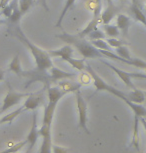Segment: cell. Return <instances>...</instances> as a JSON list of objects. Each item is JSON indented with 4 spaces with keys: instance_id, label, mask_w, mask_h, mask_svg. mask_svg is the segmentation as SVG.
<instances>
[{
    "instance_id": "cell-1",
    "label": "cell",
    "mask_w": 146,
    "mask_h": 153,
    "mask_svg": "<svg viewBox=\"0 0 146 153\" xmlns=\"http://www.w3.org/2000/svg\"><path fill=\"white\" fill-rule=\"evenodd\" d=\"M7 32L11 34V35H13L14 37H16L20 42H22L28 48V50L31 52L34 60H35L36 70L47 71L50 70L54 66L52 60H51L52 57L49 55V52L38 47L30 39H28L26 35L23 33V31L21 30V28H20L19 23H16V24L11 23V25L8 26Z\"/></svg>"
},
{
    "instance_id": "cell-2",
    "label": "cell",
    "mask_w": 146,
    "mask_h": 153,
    "mask_svg": "<svg viewBox=\"0 0 146 153\" xmlns=\"http://www.w3.org/2000/svg\"><path fill=\"white\" fill-rule=\"evenodd\" d=\"M57 38L61 39L62 41L68 43L71 46H74L77 50L79 51L80 54L83 56V58H103L102 53L100 52L99 49L88 42L85 38H80L77 35H71V34L63 32L62 34L56 35Z\"/></svg>"
},
{
    "instance_id": "cell-3",
    "label": "cell",
    "mask_w": 146,
    "mask_h": 153,
    "mask_svg": "<svg viewBox=\"0 0 146 153\" xmlns=\"http://www.w3.org/2000/svg\"><path fill=\"white\" fill-rule=\"evenodd\" d=\"M85 70L87 72H89V74L91 75V77H92V81H93V85L94 87H95V92H99V91H107L108 93H111L114 96L120 98L121 100H123L124 102H126L129 99L127 98L126 96V93H123L122 91L118 90L117 88L113 87V86L109 85L108 83H106L103 80L101 77L99 76L98 74L96 73L95 71H94V69L91 67L89 64L86 65V68H85Z\"/></svg>"
},
{
    "instance_id": "cell-4",
    "label": "cell",
    "mask_w": 146,
    "mask_h": 153,
    "mask_svg": "<svg viewBox=\"0 0 146 153\" xmlns=\"http://www.w3.org/2000/svg\"><path fill=\"white\" fill-rule=\"evenodd\" d=\"M76 94V105H77V112H78V126L81 128L85 133L90 134L87 127V103L82 97L81 93L78 90L75 92Z\"/></svg>"
},
{
    "instance_id": "cell-5",
    "label": "cell",
    "mask_w": 146,
    "mask_h": 153,
    "mask_svg": "<svg viewBox=\"0 0 146 153\" xmlns=\"http://www.w3.org/2000/svg\"><path fill=\"white\" fill-rule=\"evenodd\" d=\"M31 93H21V92L14 91L12 88L9 86V90L7 91V94L5 95L3 102H2V106L0 108V113H3L14 105H17L21 100L24 98H27Z\"/></svg>"
},
{
    "instance_id": "cell-6",
    "label": "cell",
    "mask_w": 146,
    "mask_h": 153,
    "mask_svg": "<svg viewBox=\"0 0 146 153\" xmlns=\"http://www.w3.org/2000/svg\"><path fill=\"white\" fill-rule=\"evenodd\" d=\"M44 96L42 92H33L26 98L23 108L24 111H35L40 105L43 104Z\"/></svg>"
},
{
    "instance_id": "cell-7",
    "label": "cell",
    "mask_w": 146,
    "mask_h": 153,
    "mask_svg": "<svg viewBox=\"0 0 146 153\" xmlns=\"http://www.w3.org/2000/svg\"><path fill=\"white\" fill-rule=\"evenodd\" d=\"M100 61H101L103 64L106 65L107 67H109L112 71L115 72L117 76H118L119 78L122 80L123 83H124V84L126 85L127 87H129L131 89H135V86H134V84L132 83V80H131V78H132V77L130 76V72L123 71V70H121V69H119V68L115 67V66H113L112 64H111V63L105 61V60H103L102 58L100 59Z\"/></svg>"
},
{
    "instance_id": "cell-8",
    "label": "cell",
    "mask_w": 146,
    "mask_h": 153,
    "mask_svg": "<svg viewBox=\"0 0 146 153\" xmlns=\"http://www.w3.org/2000/svg\"><path fill=\"white\" fill-rule=\"evenodd\" d=\"M40 136L39 134V128L37 126V112L34 111L33 113V120H32V126H31V129L29 131V134L27 136V144H29V149H28L27 153L30 151L31 149L33 148L34 145L37 142V139Z\"/></svg>"
},
{
    "instance_id": "cell-9",
    "label": "cell",
    "mask_w": 146,
    "mask_h": 153,
    "mask_svg": "<svg viewBox=\"0 0 146 153\" xmlns=\"http://www.w3.org/2000/svg\"><path fill=\"white\" fill-rule=\"evenodd\" d=\"M118 7L115 6L114 3L106 4L104 11L101 13V23L102 24H109L114 17L118 15Z\"/></svg>"
},
{
    "instance_id": "cell-10",
    "label": "cell",
    "mask_w": 146,
    "mask_h": 153,
    "mask_svg": "<svg viewBox=\"0 0 146 153\" xmlns=\"http://www.w3.org/2000/svg\"><path fill=\"white\" fill-rule=\"evenodd\" d=\"M73 48L71 45H65L63 47L59 48V49H56V50H49V55L51 57H60L62 60L66 59V58H69V57H72V54H73Z\"/></svg>"
},
{
    "instance_id": "cell-11",
    "label": "cell",
    "mask_w": 146,
    "mask_h": 153,
    "mask_svg": "<svg viewBox=\"0 0 146 153\" xmlns=\"http://www.w3.org/2000/svg\"><path fill=\"white\" fill-rule=\"evenodd\" d=\"M99 23H101V15H93L92 19L90 20V22L88 23L87 26L82 31H80L78 34H76V35L80 37V38H85L90 32L97 29V26H98Z\"/></svg>"
},
{
    "instance_id": "cell-12",
    "label": "cell",
    "mask_w": 146,
    "mask_h": 153,
    "mask_svg": "<svg viewBox=\"0 0 146 153\" xmlns=\"http://www.w3.org/2000/svg\"><path fill=\"white\" fill-rule=\"evenodd\" d=\"M130 12H131V14H132V17L136 20V21L142 23L143 25L145 24L146 15L141 10L140 4L137 0H132V3H131V6H130Z\"/></svg>"
},
{
    "instance_id": "cell-13",
    "label": "cell",
    "mask_w": 146,
    "mask_h": 153,
    "mask_svg": "<svg viewBox=\"0 0 146 153\" xmlns=\"http://www.w3.org/2000/svg\"><path fill=\"white\" fill-rule=\"evenodd\" d=\"M50 75L52 77L53 82L59 81V80H65V79H69V78H73L75 77V73H70V72H66L63 70H60L59 68L53 66L52 68L50 69Z\"/></svg>"
},
{
    "instance_id": "cell-14",
    "label": "cell",
    "mask_w": 146,
    "mask_h": 153,
    "mask_svg": "<svg viewBox=\"0 0 146 153\" xmlns=\"http://www.w3.org/2000/svg\"><path fill=\"white\" fill-rule=\"evenodd\" d=\"M131 21L130 18L125 14H118L116 17V25L119 28V30L121 31L123 35H127L128 30H129Z\"/></svg>"
},
{
    "instance_id": "cell-15",
    "label": "cell",
    "mask_w": 146,
    "mask_h": 153,
    "mask_svg": "<svg viewBox=\"0 0 146 153\" xmlns=\"http://www.w3.org/2000/svg\"><path fill=\"white\" fill-rule=\"evenodd\" d=\"M126 96L131 102L138 103V104H142L143 102H145L144 91L139 90V89H136V88L133 89V91L126 93Z\"/></svg>"
},
{
    "instance_id": "cell-16",
    "label": "cell",
    "mask_w": 146,
    "mask_h": 153,
    "mask_svg": "<svg viewBox=\"0 0 146 153\" xmlns=\"http://www.w3.org/2000/svg\"><path fill=\"white\" fill-rule=\"evenodd\" d=\"M125 103H126V104L131 108V110L133 111L134 116H135V117H138V118H141V117L146 118V109H145V107H143L141 104L131 102L130 100L126 101Z\"/></svg>"
},
{
    "instance_id": "cell-17",
    "label": "cell",
    "mask_w": 146,
    "mask_h": 153,
    "mask_svg": "<svg viewBox=\"0 0 146 153\" xmlns=\"http://www.w3.org/2000/svg\"><path fill=\"white\" fill-rule=\"evenodd\" d=\"M22 112H24L23 106H22V107L17 108L16 110L10 112V113L4 115V116L2 117L1 119H0V124H2V123H9V124H11V123H12V121L15 119V118L18 116V115L21 114Z\"/></svg>"
},
{
    "instance_id": "cell-18",
    "label": "cell",
    "mask_w": 146,
    "mask_h": 153,
    "mask_svg": "<svg viewBox=\"0 0 146 153\" xmlns=\"http://www.w3.org/2000/svg\"><path fill=\"white\" fill-rule=\"evenodd\" d=\"M58 86L61 89L66 92V93H70V92H77L81 87V84L75 82H69V81H63L59 83Z\"/></svg>"
},
{
    "instance_id": "cell-19",
    "label": "cell",
    "mask_w": 146,
    "mask_h": 153,
    "mask_svg": "<svg viewBox=\"0 0 146 153\" xmlns=\"http://www.w3.org/2000/svg\"><path fill=\"white\" fill-rule=\"evenodd\" d=\"M64 61L67 62L68 64L71 65L74 69H76V70H78V71H83L86 68V64H85L84 59H75V58H72V57H69V58L65 59Z\"/></svg>"
},
{
    "instance_id": "cell-20",
    "label": "cell",
    "mask_w": 146,
    "mask_h": 153,
    "mask_svg": "<svg viewBox=\"0 0 146 153\" xmlns=\"http://www.w3.org/2000/svg\"><path fill=\"white\" fill-rule=\"evenodd\" d=\"M103 30H104L105 35L111 38H116L119 36L120 30L117 27V25H111V24H103Z\"/></svg>"
},
{
    "instance_id": "cell-21",
    "label": "cell",
    "mask_w": 146,
    "mask_h": 153,
    "mask_svg": "<svg viewBox=\"0 0 146 153\" xmlns=\"http://www.w3.org/2000/svg\"><path fill=\"white\" fill-rule=\"evenodd\" d=\"M9 71L13 72L17 75H20L22 72V67H21V63H20L19 59V54L17 53L15 56L13 57V59L11 60L10 64H9Z\"/></svg>"
},
{
    "instance_id": "cell-22",
    "label": "cell",
    "mask_w": 146,
    "mask_h": 153,
    "mask_svg": "<svg viewBox=\"0 0 146 153\" xmlns=\"http://www.w3.org/2000/svg\"><path fill=\"white\" fill-rule=\"evenodd\" d=\"M139 121L140 118L134 116V127H133V138L132 145H134L136 149H139Z\"/></svg>"
},
{
    "instance_id": "cell-23",
    "label": "cell",
    "mask_w": 146,
    "mask_h": 153,
    "mask_svg": "<svg viewBox=\"0 0 146 153\" xmlns=\"http://www.w3.org/2000/svg\"><path fill=\"white\" fill-rule=\"evenodd\" d=\"M75 1H76V0H66V2H65V5H64V7H63V9H62L61 13H60V15H59V18H58V20H57V22H56V24H55L56 27H60V25H61L62 21H63L64 16L66 15L67 11L73 6V4L75 3Z\"/></svg>"
},
{
    "instance_id": "cell-24",
    "label": "cell",
    "mask_w": 146,
    "mask_h": 153,
    "mask_svg": "<svg viewBox=\"0 0 146 153\" xmlns=\"http://www.w3.org/2000/svg\"><path fill=\"white\" fill-rule=\"evenodd\" d=\"M33 4H34V0H19L18 6L22 16L25 15L29 11L30 8L33 6Z\"/></svg>"
},
{
    "instance_id": "cell-25",
    "label": "cell",
    "mask_w": 146,
    "mask_h": 153,
    "mask_svg": "<svg viewBox=\"0 0 146 153\" xmlns=\"http://www.w3.org/2000/svg\"><path fill=\"white\" fill-rule=\"evenodd\" d=\"M90 43L92 44L94 47H96L99 50H106V51H112V49L108 43L106 42V40L104 39H97V40H91Z\"/></svg>"
},
{
    "instance_id": "cell-26",
    "label": "cell",
    "mask_w": 146,
    "mask_h": 153,
    "mask_svg": "<svg viewBox=\"0 0 146 153\" xmlns=\"http://www.w3.org/2000/svg\"><path fill=\"white\" fill-rule=\"evenodd\" d=\"M26 144H27V139H25L23 141H20V142L16 143L15 145H12L6 149L2 150V151H0V153H17L22 147H24L26 145Z\"/></svg>"
},
{
    "instance_id": "cell-27",
    "label": "cell",
    "mask_w": 146,
    "mask_h": 153,
    "mask_svg": "<svg viewBox=\"0 0 146 153\" xmlns=\"http://www.w3.org/2000/svg\"><path fill=\"white\" fill-rule=\"evenodd\" d=\"M115 52H116L117 55L122 57V58H124V59H127V60L132 59V57L130 56L129 50H128V48L125 45H122V46H120V47H117L115 49Z\"/></svg>"
},
{
    "instance_id": "cell-28",
    "label": "cell",
    "mask_w": 146,
    "mask_h": 153,
    "mask_svg": "<svg viewBox=\"0 0 146 153\" xmlns=\"http://www.w3.org/2000/svg\"><path fill=\"white\" fill-rule=\"evenodd\" d=\"M105 36H106V35H105V33L103 32V31L98 30V29L93 30L92 32H90L87 35L88 38L90 39V41H91V40H97V39H104Z\"/></svg>"
},
{
    "instance_id": "cell-29",
    "label": "cell",
    "mask_w": 146,
    "mask_h": 153,
    "mask_svg": "<svg viewBox=\"0 0 146 153\" xmlns=\"http://www.w3.org/2000/svg\"><path fill=\"white\" fill-rule=\"evenodd\" d=\"M106 42L108 43V45H109L111 48H115V49L117 47H120V46L126 44V43L121 41V40H118L116 38H111V37H109V38L106 39Z\"/></svg>"
},
{
    "instance_id": "cell-30",
    "label": "cell",
    "mask_w": 146,
    "mask_h": 153,
    "mask_svg": "<svg viewBox=\"0 0 146 153\" xmlns=\"http://www.w3.org/2000/svg\"><path fill=\"white\" fill-rule=\"evenodd\" d=\"M79 80H80V83L81 84H89L92 80V77L91 75L89 74V72H83V73L80 74L79 76Z\"/></svg>"
},
{
    "instance_id": "cell-31",
    "label": "cell",
    "mask_w": 146,
    "mask_h": 153,
    "mask_svg": "<svg viewBox=\"0 0 146 153\" xmlns=\"http://www.w3.org/2000/svg\"><path fill=\"white\" fill-rule=\"evenodd\" d=\"M1 14L3 15L5 18H8L9 19L10 18V16H11V14H12V11H13V8H12V6H11L10 4H8V5H6L5 7H3L2 8L1 10Z\"/></svg>"
},
{
    "instance_id": "cell-32",
    "label": "cell",
    "mask_w": 146,
    "mask_h": 153,
    "mask_svg": "<svg viewBox=\"0 0 146 153\" xmlns=\"http://www.w3.org/2000/svg\"><path fill=\"white\" fill-rule=\"evenodd\" d=\"M68 149L65 147H60L57 145H52V153H67Z\"/></svg>"
},
{
    "instance_id": "cell-33",
    "label": "cell",
    "mask_w": 146,
    "mask_h": 153,
    "mask_svg": "<svg viewBox=\"0 0 146 153\" xmlns=\"http://www.w3.org/2000/svg\"><path fill=\"white\" fill-rule=\"evenodd\" d=\"M130 76L132 77V78L146 79V74H143V73H137V72H130Z\"/></svg>"
},
{
    "instance_id": "cell-34",
    "label": "cell",
    "mask_w": 146,
    "mask_h": 153,
    "mask_svg": "<svg viewBox=\"0 0 146 153\" xmlns=\"http://www.w3.org/2000/svg\"><path fill=\"white\" fill-rule=\"evenodd\" d=\"M10 1L11 0H0V10H1L3 7L6 6V5L9 4Z\"/></svg>"
},
{
    "instance_id": "cell-35",
    "label": "cell",
    "mask_w": 146,
    "mask_h": 153,
    "mask_svg": "<svg viewBox=\"0 0 146 153\" xmlns=\"http://www.w3.org/2000/svg\"><path fill=\"white\" fill-rule=\"evenodd\" d=\"M40 2H41V4H42V6H43L45 8V10L46 11H49V8H48L47 6V2H46V0H39Z\"/></svg>"
},
{
    "instance_id": "cell-36",
    "label": "cell",
    "mask_w": 146,
    "mask_h": 153,
    "mask_svg": "<svg viewBox=\"0 0 146 153\" xmlns=\"http://www.w3.org/2000/svg\"><path fill=\"white\" fill-rule=\"evenodd\" d=\"M4 75H5V71L3 69H0V81L4 79Z\"/></svg>"
},
{
    "instance_id": "cell-37",
    "label": "cell",
    "mask_w": 146,
    "mask_h": 153,
    "mask_svg": "<svg viewBox=\"0 0 146 153\" xmlns=\"http://www.w3.org/2000/svg\"><path fill=\"white\" fill-rule=\"evenodd\" d=\"M104 1L106 2V4H111V3H113L112 0H104Z\"/></svg>"
},
{
    "instance_id": "cell-38",
    "label": "cell",
    "mask_w": 146,
    "mask_h": 153,
    "mask_svg": "<svg viewBox=\"0 0 146 153\" xmlns=\"http://www.w3.org/2000/svg\"><path fill=\"white\" fill-rule=\"evenodd\" d=\"M144 95H145V102H146V92H144Z\"/></svg>"
},
{
    "instance_id": "cell-39",
    "label": "cell",
    "mask_w": 146,
    "mask_h": 153,
    "mask_svg": "<svg viewBox=\"0 0 146 153\" xmlns=\"http://www.w3.org/2000/svg\"><path fill=\"white\" fill-rule=\"evenodd\" d=\"M120 1H121V2H125L126 0H120Z\"/></svg>"
},
{
    "instance_id": "cell-40",
    "label": "cell",
    "mask_w": 146,
    "mask_h": 153,
    "mask_svg": "<svg viewBox=\"0 0 146 153\" xmlns=\"http://www.w3.org/2000/svg\"><path fill=\"white\" fill-rule=\"evenodd\" d=\"M144 26H146V22H145V24H144Z\"/></svg>"
},
{
    "instance_id": "cell-41",
    "label": "cell",
    "mask_w": 146,
    "mask_h": 153,
    "mask_svg": "<svg viewBox=\"0 0 146 153\" xmlns=\"http://www.w3.org/2000/svg\"><path fill=\"white\" fill-rule=\"evenodd\" d=\"M145 11H146V5H145Z\"/></svg>"
},
{
    "instance_id": "cell-42",
    "label": "cell",
    "mask_w": 146,
    "mask_h": 153,
    "mask_svg": "<svg viewBox=\"0 0 146 153\" xmlns=\"http://www.w3.org/2000/svg\"><path fill=\"white\" fill-rule=\"evenodd\" d=\"M139 153H143V152H139Z\"/></svg>"
},
{
    "instance_id": "cell-43",
    "label": "cell",
    "mask_w": 146,
    "mask_h": 153,
    "mask_svg": "<svg viewBox=\"0 0 146 153\" xmlns=\"http://www.w3.org/2000/svg\"><path fill=\"white\" fill-rule=\"evenodd\" d=\"M26 153H27V152H26Z\"/></svg>"
}]
</instances>
